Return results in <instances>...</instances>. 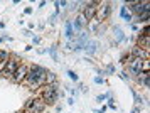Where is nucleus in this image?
Masks as SVG:
<instances>
[{
	"mask_svg": "<svg viewBox=\"0 0 150 113\" xmlns=\"http://www.w3.org/2000/svg\"><path fill=\"white\" fill-rule=\"evenodd\" d=\"M47 68L41 66V64H37V63H32L30 66H29V71H27V76H25V80L22 85H25L29 90H32V91H37V90H41L44 86V83H46V74H47Z\"/></svg>",
	"mask_w": 150,
	"mask_h": 113,
	"instance_id": "f257e3e1",
	"label": "nucleus"
},
{
	"mask_svg": "<svg viewBox=\"0 0 150 113\" xmlns=\"http://www.w3.org/2000/svg\"><path fill=\"white\" fill-rule=\"evenodd\" d=\"M59 90H61V83L44 85L41 90H37V96L46 103V107H56L59 101Z\"/></svg>",
	"mask_w": 150,
	"mask_h": 113,
	"instance_id": "f03ea898",
	"label": "nucleus"
},
{
	"mask_svg": "<svg viewBox=\"0 0 150 113\" xmlns=\"http://www.w3.org/2000/svg\"><path fill=\"white\" fill-rule=\"evenodd\" d=\"M22 63V59L17 56V54H12L10 58H8V61H7V66L4 68V71L0 73V78L2 80H10L12 76H14V73H15V69L19 68V64Z\"/></svg>",
	"mask_w": 150,
	"mask_h": 113,
	"instance_id": "7ed1b4c3",
	"label": "nucleus"
},
{
	"mask_svg": "<svg viewBox=\"0 0 150 113\" xmlns=\"http://www.w3.org/2000/svg\"><path fill=\"white\" fill-rule=\"evenodd\" d=\"M123 5L127 7L132 15H140V14H145V12H150V4L149 2H128L125 0Z\"/></svg>",
	"mask_w": 150,
	"mask_h": 113,
	"instance_id": "20e7f679",
	"label": "nucleus"
},
{
	"mask_svg": "<svg viewBox=\"0 0 150 113\" xmlns=\"http://www.w3.org/2000/svg\"><path fill=\"white\" fill-rule=\"evenodd\" d=\"M142 66H143V59H138V58H130L128 63L125 64V68H127L125 71L128 73L130 78H137L138 74L143 73Z\"/></svg>",
	"mask_w": 150,
	"mask_h": 113,
	"instance_id": "39448f33",
	"label": "nucleus"
},
{
	"mask_svg": "<svg viewBox=\"0 0 150 113\" xmlns=\"http://www.w3.org/2000/svg\"><path fill=\"white\" fill-rule=\"evenodd\" d=\"M111 10H113V4H111V2H100L98 10H96V19L105 24V20L110 19Z\"/></svg>",
	"mask_w": 150,
	"mask_h": 113,
	"instance_id": "423d86ee",
	"label": "nucleus"
},
{
	"mask_svg": "<svg viewBox=\"0 0 150 113\" xmlns=\"http://www.w3.org/2000/svg\"><path fill=\"white\" fill-rule=\"evenodd\" d=\"M29 63H25V61H22L21 64H19V68L15 69L14 76L10 78V81L12 83H15V85H22L24 83V80H25V76H27V71H29Z\"/></svg>",
	"mask_w": 150,
	"mask_h": 113,
	"instance_id": "0eeeda50",
	"label": "nucleus"
},
{
	"mask_svg": "<svg viewBox=\"0 0 150 113\" xmlns=\"http://www.w3.org/2000/svg\"><path fill=\"white\" fill-rule=\"evenodd\" d=\"M113 34H115V41H113L115 46H120V44H125V42H132L133 41V37L127 36L120 26H113Z\"/></svg>",
	"mask_w": 150,
	"mask_h": 113,
	"instance_id": "6e6552de",
	"label": "nucleus"
},
{
	"mask_svg": "<svg viewBox=\"0 0 150 113\" xmlns=\"http://www.w3.org/2000/svg\"><path fill=\"white\" fill-rule=\"evenodd\" d=\"M130 58H138V59H150V51H145V49H142L140 46H137V44H133V46L130 47Z\"/></svg>",
	"mask_w": 150,
	"mask_h": 113,
	"instance_id": "1a4fd4ad",
	"label": "nucleus"
},
{
	"mask_svg": "<svg viewBox=\"0 0 150 113\" xmlns=\"http://www.w3.org/2000/svg\"><path fill=\"white\" fill-rule=\"evenodd\" d=\"M98 51H100V42L96 39H89L88 42L84 44V47H83V53L86 54V56H89V58L95 56Z\"/></svg>",
	"mask_w": 150,
	"mask_h": 113,
	"instance_id": "9d476101",
	"label": "nucleus"
},
{
	"mask_svg": "<svg viewBox=\"0 0 150 113\" xmlns=\"http://www.w3.org/2000/svg\"><path fill=\"white\" fill-rule=\"evenodd\" d=\"M135 81H137V85H138V86H142V88H145V90H149V88H150V73L138 74V76L135 78Z\"/></svg>",
	"mask_w": 150,
	"mask_h": 113,
	"instance_id": "9b49d317",
	"label": "nucleus"
},
{
	"mask_svg": "<svg viewBox=\"0 0 150 113\" xmlns=\"http://www.w3.org/2000/svg\"><path fill=\"white\" fill-rule=\"evenodd\" d=\"M64 37H66V41H73L76 37L73 26H71V19H64Z\"/></svg>",
	"mask_w": 150,
	"mask_h": 113,
	"instance_id": "f8f14e48",
	"label": "nucleus"
},
{
	"mask_svg": "<svg viewBox=\"0 0 150 113\" xmlns=\"http://www.w3.org/2000/svg\"><path fill=\"white\" fill-rule=\"evenodd\" d=\"M149 22H150V12L140 14V15H133V20H132V24H137V26H145Z\"/></svg>",
	"mask_w": 150,
	"mask_h": 113,
	"instance_id": "ddd939ff",
	"label": "nucleus"
},
{
	"mask_svg": "<svg viewBox=\"0 0 150 113\" xmlns=\"http://www.w3.org/2000/svg\"><path fill=\"white\" fill-rule=\"evenodd\" d=\"M130 93H132V96H133V101H135V107H143V105H147V101H145V98H143L142 95L137 91L135 88H130Z\"/></svg>",
	"mask_w": 150,
	"mask_h": 113,
	"instance_id": "4468645a",
	"label": "nucleus"
},
{
	"mask_svg": "<svg viewBox=\"0 0 150 113\" xmlns=\"http://www.w3.org/2000/svg\"><path fill=\"white\" fill-rule=\"evenodd\" d=\"M57 49H59L57 44H54V46H51V47L46 49V54H49V56L52 58V61H56V63H59V54H57Z\"/></svg>",
	"mask_w": 150,
	"mask_h": 113,
	"instance_id": "2eb2a0df",
	"label": "nucleus"
},
{
	"mask_svg": "<svg viewBox=\"0 0 150 113\" xmlns=\"http://www.w3.org/2000/svg\"><path fill=\"white\" fill-rule=\"evenodd\" d=\"M54 83H59L57 74H56L54 71H47V74H46V83H44V85H54Z\"/></svg>",
	"mask_w": 150,
	"mask_h": 113,
	"instance_id": "dca6fc26",
	"label": "nucleus"
},
{
	"mask_svg": "<svg viewBox=\"0 0 150 113\" xmlns=\"http://www.w3.org/2000/svg\"><path fill=\"white\" fill-rule=\"evenodd\" d=\"M110 96H113V93H111V91H106V93H101V95H96L95 101L98 103V105H103V103L106 101V98H110Z\"/></svg>",
	"mask_w": 150,
	"mask_h": 113,
	"instance_id": "f3484780",
	"label": "nucleus"
},
{
	"mask_svg": "<svg viewBox=\"0 0 150 113\" xmlns=\"http://www.w3.org/2000/svg\"><path fill=\"white\" fill-rule=\"evenodd\" d=\"M103 71H105V76H115V74H116V68H115L113 63H108V64L105 66Z\"/></svg>",
	"mask_w": 150,
	"mask_h": 113,
	"instance_id": "a211bd4d",
	"label": "nucleus"
},
{
	"mask_svg": "<svg viewBox=\"0 0 150 113\" xmlns=\"http://www.w3.org/2000/svg\"><path fill=\"white\" fill-rule=\"evenodd\" d=\"M105 105H106V108H108V110H113V112H116V110H118V107H116L115 98H113V96H110V98H106V101H105Z\"/></svg>",
	"mask_w": 150,
	"mask_h": 113,
	"instance_id": "6ab92c4d",
	"label": "nucleus"
},
{
	"mask_svg": "<svg viewBox=\"0 0 150 113\" xmlns=\"http://www.w3.org/2000/svg\"><path fill=\"white\" fill-rule=\"evenodd\" d=\"M66 74H68V78L71 81H73V83H79V76H78V73H76L74 69H68V71H66Z\"/></svg>",
	"mask_w": 150,
	"mask_h": 113,
	"instance_id": "aec40b11",
	"label": "nucleus"
},
{
	"mask_svg": "<svg viewBox=\"0 0 150 113\" xmlns=\"http://www.w3.org/2000/svg\"><path fill=\"white\" fill-rule=\"evenodd\" d=\"M137 36H142V37H150V29H149V24H145V26H140V31Z\"/></svg>",
	"mask_w": 150,
	"mask_h": 113,
	"instance_id": "412c9836",
	"label": "nucleus"
},
{
	"mask_svg": "<svg viewBox=\"0 0 150 113\" xmlns=\"http://www.w3.org/2000/svg\"><path fill=\"white\" fill-rule=\"evenodd\" d=\"M64 88H66V91H68V93L74 98V100L79 96V90H78V88H73V86H64Z\"/></svg>",
	"mask_w": 150,
	"mask_h": 113,
	"instance_id": "4be33fe9",
	"label": "nucleus"
},
{
	"mask_svg": "<svg viewBox=\"0 0 150 113\" xmlns=\"http://www.w3.org/2000/svg\"><path fill=\"white\" fill-rule=\"evenodd\" d=\"M10 56H12V53H10L8 49H2V47H0V61H7Z\"/></svg>",
	"mask_w": 150,
	"mask_h": 113,
	"instance_id": "5701e85b",
	"label": "nucleus"
},
{
	"mask_svg": "<svg viewBox=\"0 0 150 113\" xmlns=\"http://www.w3.org/2000/svg\"><path fill=\"white\" fill-rule=\"evenodd\" d=\"M116 76H118V78H120V80H122V81H125V83H128V81L132 80V78H130V76H128V73H127L125 69H123V71H120V73L116 74Z\"/></svg>",
	"mask_w": 150,
	"mask_h": 113,
	"instance_id": "b1692460",
	"label": "nucleus"
},
{
	"mask_svg": "<svg viewBox=\"0 0 150 113\" xmlns=\"http://www.w3.org/2000/svg\"><path fill=\"white\" fill-rule=\"evenodd\" d=\"M30 39H32V46H39V44H41V41H42V37H41V36H37V34H34Z\"/></svg>",
	"mask_w": 150,
	"mask_h": 113,
	"instance_id": "393cba45",
	"label": "nucleus"
},
{
	"mask_svg": "<svg viewBox=\"0 0 150 113\" xmlns=\"http://www.w3.org/2000/svg\"><path fill=\"white\" fill-rule=\"evenodd\" d=\"M57 17H61V15H59V14H52V15H51V17H49L47 20H46V22H47V24H51V26H54L56 24V19H57Z\"/></svg>",
	"mask_w": 150,
	"mask_h": 113,
	"instance_id": "a878e982",
	"label": "nucleus"
},
{
	"mask_svg": "<svg viewBox=\"0 0 150 113\" xmlns=\"http://www.w3.org/2000/svg\"><path fill=\"white\" fill-rule=\"evenodd\" d=\"M122 19H123V20H125V22H127V24L130 26V24H132V20H133V15H132L130 12H127V14H125V15L122 17Z\"/></svg>",
	"mask_w": 150,
	"mask_h": 113,
	"instance_id": "bb28decb",
	"label": "nucleus"
},
{
	"mask_svg": "<svg viewBox=\"0 0 150 113\" xmlns=\"http://www.w3.org/2000/svg\"><path fill=\"white\" fill-rule=\"evenodd\" d=\"M128 59H130V54H128V51H127V53H123V54H122V58H120V63H122V64H127V63H128Z\"/></svg>",
	"mask_w": 150,
	"mask_h": 113,
	"instance_id": "cd10ccee",
	"label": "nucleus"
},
{
	"mask_svg": "<svg viewBox=\"0 0 150 113\" xmlns=\"http://www.w3.org/2000/svg\"><path fill=\"white\" fill-rule=\"evenodd\" d=\"M93 81H95V85H105V83H106V80H105L103 76H95Z\"/></svg>",
	"mask_w": 150,
	"mask_h": 113,
	"instance_id": "c85d7f7f",
	"label": "nucleus"
},
{
	"mask_svg": "<svg viewBox=\"0 0 150 113\" xmlns=\"http://www.w3.org/2000/svg\"><path fill=\"white\" fill-rule=\"evenodd\" d=\"M76 85H78L79 93H88V86H86V85H83V83H76Z\"/></svg>",
	"mask_w": 150,
	"mask_h": 113,
	"instance_id": "c756f323",
	"label": "nucleus"
},
{
	"mask_svg": "<svg viewBox=\"0 0 150 113\" xmlns=\"http://www.w3.org/2000/svg\"><path fill=\"white\" fill-rule=\"evenodd\" d=\"M106 110H108V108H106V105L103 103L101 108H93V113H106Z\"/></svg>",
	"mask_w": 150,
	"mask_h": 113,
	"instance_id": "7c9ffc66",
	"label": "nucleus"
},
{
	"mask_svg": "<svg viewBox=\"0 0 150 113\" xmlns=\"http://www.w3.org/2000/svg\"><path fill=\"white\" fill-rule=\"evenodd\" d=\"M34 14V7H25L24 9V15H32Z\"/></svg>",
	"mask_w": 150,
	"mask_h": 113,
	"instance_id": "2f4dec72",
	"label": "nucleus"
},
{
	"mask_svg": "<svg viewBox=\"0 0 150 113\" xmlns=\"http://www.w3.org/2000/svg\"><path fill=\"white\" fill-rule=\"evenodd\" d=\"M57 4H59V9H61V10L68 9V5H69V2H66V0H61V2H57Z\"/></svg>",
	"mask_w": 150,
	"mask_h": 113,
	"instance_id": "473e14b6",
	"label": "nucleus"
},
{
	"mask_svg": "<svg viewBox=\"0 0 150 113\" xmlns=\"http://www.w3.org/2000/svg\"><path fill=\"white\" fill-rule=\"evenodd\" d=\"M2 37L5 39V42H12V41H14V37H10V36H7V32H5V31L2 32Z\"/></svg>",
	"mask_w": 150,
	"mask_h": 113,
	"instance_id": "72a5a7b5",
	"label": "nucleus"
},
{
	"mask_svg": "<svg viewBox=\"0 0 150 113\" xmlns=\"http://www.w3.org/2000/svg\"><path fill=\"white\" fill-rule=\"evenodd\" d=\"M22 34H24L25 37H32V36H34V32H32V31H29V29H24V31H22Z\"/></svg>",
	"mask_w": 150,
	"mask_h": 113,
	"instance_id": "f704fd0d",
	"label": "nucleus"
},
{
	"mask_svg": "<svg viewBox=\"0 0 150 113\" xmlns=\"http://www.w3.org/2000/svg\"><path fill=\"white\" fill-rule=\"evenodd\" d=\"M71 49H73V46H71V41H66V44H64V51L71 53Z\"/></svg>",
	"mask_w": 150,
	"mask_h": 113,
	"instance_id": "c9c22d12",
	"label": "nucleus"
},
{
	"mask_svg": "<svg viewBox=\"0 0 150 113\" xmlns=\"http://www.w3.org/2000/svg\"><path fill=\"white\" fill-rule=\"evenodd\" d=\"M130 29H132L133 32L138 34V31H140V26H137V24H130Z\"/></svg>",
	"mask_w": 150,
	"mask_h": 113,
	"instance_id": "e433bc0d",
	"label": "nucleus"
},
{
	"mask_svg": "<svg viewBox=\"0 0 150 113\" xmlns=\"http://www.w3.org/2000/svg\"><path fill=\"white\" fill-rule=\"evenodd\" d=\"M127 12H128V10H127V7H125V5L120 7V17H123V15H125Z\"/></svg>",
	"mask_w": 150,
	"mask_h": 113,
	"instance_id": "4c0bfd02",
	"label": "nucleus"
},
{
	"mask_svg": "<svg viewBox=\"0 0 150 113\" xmlns=\"http://www.w3.org/2000/svg\"><path fill=\"white\" fill-rule=\"evenodd\" d=\"M130 113H142V107H133Z\"/></svg>",
	"mask_w": 150,
	"mask_h": 113,
	"instance_id": "58836bf2",
	"label": "nucleus"
},
{
	"mask_svg": "<svg viewBox=\"0 0 150 113\" xmlns=\"http://www.w3.org/2000/svg\"><path fill=\"white\" fill-rule=\"evenodd\" d=\"M74 98H73V96H68V105H69V107H73V105H74Z\"/></svg>",
	"mask_w": 150,
	"mask_h": 113,
	"instance_id": "ea45409f",
	"label": "nucleus"
},
{
	"mask_svg": "<svg viewBox=\"0 0 150 113\" xmlns=\"http://www.w3.org/2000/svg\"><path fill=\"white\" fill-rule=\"evenodd\" d=\"M27 29H29V31H34V29H35V24H34V22H29V24H27Z\"/></svg>",
	"mask_w": 150,
	"mask_h": 113,
	"instance_id": "a19ab883",
	"label": "nucleus"
},
{
	"mask_svg": "<svg viewBox=\"0 0 150 113\" xmlns=\"http://www.w3.org/2000/svg\"><path fill=\"white\" fill-rule=\"evenodd\" d=\"M37 5H39V9H44V7L47 5V2H46V0H42V2H39V4H37Z\"/></svg>",
	"mask_w": 150,
	"mask_h": 113,
	"instance_id": "79ce46f5",
	"label": "nucleus"
},
{
	"mask_svg": "<svg viewBox=\"0 0 150 113\" xmlns=\"http://www.w3.org/2000/svg\"><path fill=\"white\" fill-rule=\"evenodd\" d=\"M5 29V20H0V31H4Z\"/></svg>",
	"mask_w": 150,
	"mask_h": 113,
	"instance_id": "37998d69",
	"label": "nucleus"
},
{
	"mask_svg": "<svg viewBox=\"0 0 150 113\" xmlns=\"http://www.w3.org/2000/svg\"><path fill=\"white\" fill-rule=\"evenodd\" d=\"M32 49H34V46H32V44H29V46H25V51H27V53H29V51H32Z\"/></svg>",
	"mask_w": 150,
	"mask_h": 113,
	"instance_id": "c03bdc74",
	"label": "nucleus"
},
{
	"mask_svg": "<svg viewBox=\"0 0 150 113\" xmlns=\"http://www.w3.org/2000/svg\"><path fill=\"white\" fill-rule=\"evenodd\" d=\"M56 112H62V105H56Z\"/></svg>",
	"mask_w": 150,
	"mask_h": 113,
	"instance_id": "a18cd8bd",
	"label": "nucleus"
},
{
	"mask_svg": "<svg viewBox=\"0 0 150 113\" xmlns=\"http://www.w3.org/2000/svg\"><path fill=\"white\" fill-rule=\"evenodd\" d=\"M4 42H5V39H4V37H2V36H0V46H2V44H4Z\"/></svg>",
	"mask_w": 150,
	"mask_h": 113,
	"instance_id": "49530a36",
	"label": "nucleus"
},
{
	"mask_svg": "<svg viewBox=\"0 0 150 113\" xmlns=\"http://www.w3.org/2000/svg\"><path fill=\"white\" fill-rule=\"evenodd\" d=\"M19 113H25V112H19Z\"/></svg>",
	"mask_w": 150,
	"mask_h": 113,
	"instance_id": "de8ad7c7",
	"label": "nucleus"
}]
</instances>
